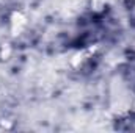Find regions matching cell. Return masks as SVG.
Instances as JSON below:
<instances>
[{"label":"cell","instance_id":"1","mask_svg":"<svg viewBox=\"0 0 135 133\" xmlns=\"http://www.w3.org/2000/svg\"><path fill=\"white\" fill-rule=\"evenodd\" d=\"M25 24H27V21H25L24 14L22 13H14L13 17H11V32H13V34L21 33L22 28L25 27Z\"/></svg>","mask_w":135,"mask_h":133}]
</instances>
